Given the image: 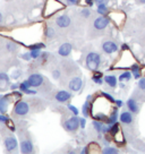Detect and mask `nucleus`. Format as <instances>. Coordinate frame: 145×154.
<instances>
[{"instance_id":"obj_1","label":"nucleus","mask_w":145,"mask_h":154,"mask_svg":"<svg viewBox=\"0 0 145 154\" xmlns=\"http://www.w3.org/2000/svg\"><path fill=\"white\" fill-rule=\"evenodd\" d=\"M85 63H86V67L90 70L97 72V69L99 68L100 63H101V57L97 52H90L86 56V61Z\"/></svg>"},{"instance_id":"obj_2","label":"nucleus","mask_w":145,"mask_h":154,"mask_svg":"<svg viewBox=\"0 0 145 154\" xmlns=\"http://www.w3.org/2000/svg\"><path fill=\"white\" fill-rule=\"evenodd\" d=\"M45 8H49V10H44L45 16H48V15H53L58 9H63V6L61 5V2H59L58 0H48Z\"/></svg>"},{"instance_id":"obj_3","label":"nucleus","mask_w":145,"mask_h":154,"mask_svg":"<svg viewBox=\"0 0 145 154\" xmlns=\"http://www.w3.org/2000/svg\"><path fill=\"white\" fill-rule=\"evenodd\" d=\"M29 104L24 101H20L18 103H16V106H15V109H14V112L16 113L17 116H25L27 112H29Z\"/></svg>"},{"instance_id":"obj_4","label":"nucleus","mask_w":145,"mask_h":154,"mask_svg":"<svg viewBox=\"0 0 145 154\" xmlns=\"http://www.w3.org/2000/svg\"><path fill=\"white\" fill-rule=\"evenodd\" d=\"M79 119L78 117H72L65 122V128L69 131H75L79 127Z\"/></svg>"},{"instance_id":"obj_5","label":"nucleus","mask_w":145,"mask_h":154,"mask_svg":"<svg viewBox=\"0 0 145 154\" xmlns=\"http://www.w3.org/2000/svg\"><path fill=\"white\" fill-rule=\"evenodd\" d=\"M109 23H110V19L108 18V17H106V16H100V17L95 18L93 25H94V27L97 29H104L109 25Z\"/></svg>"},{"instance_id":"obj_6","label":"nucleus","mask_w":145,"mask_h":154,"mask_svg":"<svg viewBox=\"0 0 145 154\" xmlns=\"http://www.w3.org/2000/svg\"><path fill=\"white\" fill-rule=\"evenodd\" d=\"M29 82L32 87H39L43 83V76L40 74H32L29 77Z\"/></svg>"},{"instance_id":"obj_7","label":"nucleus","mask_w":145,"mask_h":154,"mask_svg":"<svg viewBox=\"0 0 145 154\" xmlns=\"http://www.w3.org/2000/svg\"><path fill=\"white\" fill-rule=\"evenodd\" d=\"M17 140L13 137V136H9L5 140V147L8 152H13L15 149H17Z\"/></svg>"},{"instance_id":"obj_8","label":"nucleus","mask_w":145,"mask_h":154,"mask_svg":"<svg viewBox=\"0 0 145 154\" xmlns=\"http://www.w3.org/2000/svg\"><path fill=\"white\" fill-rule=\"evenodd\" d=\"M102 50L106 53L110 54V53L116 52L117 50H118V45L115 42H112V41H106V42L102 44Z\"/></svg>"},{"instance_id":"obj_9","label":"nucleus","mask_w":145,"mask_h":154,"mask_svg":"<svg viewBox=\"0 0 145 154\" xmlns=\"http://www.w3.org/2000/svg\"><path fill=\"white\" fill-rule=\"evenodd\" d=\"M82 85H83V82L79 77H75V78H72V81L69 82V88L74 92L79 91L82 88Z\"/></svg>"},{"instance_id":"obj_10","label":"nucleus","mask_w":145,"mask_h":154,"mask_svg":"<svg viewBox=\"0 0 145 154\" xmlns=\"http://www.w3.org/2000/svg\"><path fill=\"white\" fill-rule=\"evenodd\" d=\"M56 24L58 25L59 27H61V29L68 27V26L70 25V18L68 17L67 15H63V16H59L58 18L56 19Z\"/></svg>"},{"instance_id":"obj_11","label":"nucleus","mask_w":145,"mask_h":154,"mask_svg":"<svg viewBox=\"0 0 145 154\" xmlns=\"http://www.w3.org/2000/svg\"><path fill=\"white\" fill-rule=\"evenodd\" d=\"M20 152L22 153H32L33 152V144L29 140H22L20 143Z\"/></svg>"},{"instance_id":"obj_12","label":"nucleus","mask_w":145,"mask_h":154,"mask_svg":"<svg viewBox=\"0 0 145 154\" xmlns=\"http://www.w3.org/2000/svg\"><path fill=\"white\" fill-rule=\"evenodd\" d=\"M72 44L63 43L60 45V48H59V50H58V53L60 56H63V57H67V56H69L70 52H72Z\"/></svg>"},{"instance_id":"obj_13","label":"nucleus","mask_w":145,"mask_h":154,"mask_svg":"<svg viewBox=\"0 0 145 154\" xmlns=\"http://www.w3.org/2000/svg\"><path fill=\"white\" fill-rule=\"evenodd\" d=\"M72 97V94L67 91H59L56 94V100L59 102H66Z\"/></svg>"},{"instance_id":"obj_14","label":"nucleus","mask_w":145,"mask_h":154,"mask_svg":"<svg viewBox=\"0 0 145 154\" xmlns=\"http://www.w3.org/2000/svg\"><path fill=\"white\" fill-rule=\"evenodd\" d=\"M120 121L122 122V124H126V125L131 124V121H133V116H131V112H128V111H124V112H121Z\"/></svg>"},{"instance_id":"obj_15","label":"nucleus","mask_w":145,"mask_h":154,"mask_svg":"<svg viewBox=\"0 0 145 154\" xmlns=\"http://www.w3.org/2000/svg\"><path fill=\"white\" fill-rule=\"evenodd\" d=\"M8 106H9V97L8 96H2L0 99V111L2 113H5L8 109Z\"/></svg>"},{"instance_id":"obj_16","label":"nucleus","mask_w":145,"mask_h":154,"mask_svg":"<svg viewBox=\"0 0 145 154\" xmlns=\"http://www.w3.org/2000/svg\"><path fill=\"white\" fill-rule=\"evenodd\" d=\"M127 106H128V109L131 111V112H134V113H137L138 112V106H137V103L134 99H129L128 101H127Z\"/></svg>"},{"instance_id":"obj_17","label":"nucleus","mask_w":145,"mask_h":154,"mask_svg":"<svg viewBox=\"0 0 145 154\" xmlns=\"http://www.w3.org/2000/svg\"><path fill=\"white\" fill-rule=\"evenodd\" d=\"M104 82H106L109 86L115 87L117 85V78H116V76H113V75H106V76H104Z\"/></svg>"},{"instance_id":"obj_18","label":"nucleus","mask_w":145,"mask_h":154,"mask_svg":"<svg viewBox=\"0 0 145 154\" xmlns=\"http://www.w3.org/2000/svg\"><path fill=\"white\" fill-rule=\"evenodd\" d=\"M117 116H118V112H117V110L115 109V110L111 112L110 117L106 120V122L108 124V125H112V124H115V122L117 121Z\"/></svg>"},{"instance_id":"obj_19","label":"nucleus","mask_w":145,"mask_h":154,"mask_svg":"<svg viewBox=\"0 0 145 154\" xmlns=\"http://www.w3.org/2000/svg\"><path fill=\"white\" fill-rule=\"evenodd\" d=\"M140 67L138 65H133V66H131V72L134 74V77H135V78H140V77L142 74H140Z\"/></svg>"},{"instance_id":"obj_20","label":"nucleus","mask_w":145,"mask_h":154,"mask_svg":"<svg viewBox=\"0 0 145 154\" xmlns=\"http://www.w3.org/2000/svg\"><path fill=\"white\" fill-rule=\"evenodd\" d=\"M97 13L100 15H106L108 13V7L106 4H99L97 5Z\"/></svg>"},{"instance_id":"obj_21","label":"nucleus","mask_w":145,"mask_h":154,"mask_svg":"<svg viewBox=\"0 0 145 154\" xmlns=\"http://www.w3.org/2000/svg\"><path fill=\"white\" fill-rule=\"evenodd\" d=\"M131 78V72H125L119 76V81H120V82H124V81H129Z\"/></svg>"},{"instance_id":"obj_22","label":"nucleus","mask_w":145,"mask_h":154,"mask_svg":"<svg viewBox=\"0 0 145 154\" xmlns=\"http://www.w3.org/2000/svg\"><path fill=\"white\" fill-rule=\"evenodd\" d=\"M102 75L101 72H95L94 74V76L92 77V81L93 82H95L97 84H102Z\"/></svg>"},{"instance_id":"obj_23","label":"nucleus","mask_w":145,"mask_h":154,"mask_svg":"<svg viewBox=\"0 0 145 154\" xmlns=\"http://www.w3.org/2000/svg\"><path fill=\"white\" fill-rule=\"evenodd\" d=\"M18 87H20V90L22 92H25L26 90H29V87H32V86H31V84H29V79H27V81H25V82L22 83V84H20V85Z\"/></svg>"},{"instance_id":"obj_24","label":"nucleus","mask_w":145,"mask_h":154,"mask_svg":"<svg viewBox=\"0 0 145 154\" xmlns=\"http://www.w3.org/2000/svg\"><path fill=\"white\" fill-rule=\"evenodd\" d=\"M83 115L84 117H87L90 115V102H85V104L83 106Z\"/></svg>"},{"instance_id":"obj_25","label":"nucleus","mask_w":145,"mask_h":154,"mask_svg":"<svg viewBox=\"0 0 145 154\" xmlns=\"http://www.w3.org/2000/svg\"><path fill=\"white\" fill-rule=\"evenodd\" d=\"M103 153L104 154H116L118 153V149H113V147H106L103 149Z\"/></svg>"},{"instance_id":"obj_26","label":"nucleus","mask_w":145,"mask_h":154,"mask_svg":"<svg viewBox=\"0 0 145 154\" xmlns=\"http://www.w3.org/2000/svg\"><path fill=\"white\" fill-rule=\"evenodd\" d=\"M45 34H47L48 38H52L53 35H54V31H53L52 27H47V29H45Z\"/></svg>"},{"instance_id":"obj_27","label":"nucleus","mask_w":145,"mask_h":154,"mask_svg":"<svg viewBox=\"0 0 145 154\" xmlns=\"http://www.w3.org/2000/svg\"><path fill=\"white\" fill-rule=\"evenodd\" d=\"M0 81H2V82H8L9 81V77L7 74L5 72H0Z\"/></svg>"},{"instance_id":"obj_28","label":"nucleus","mask_w":145,"mask_h":154,"mask_svg":"<svg viewBox=\"0 0 145 154\" xmlns=\"http://www.w3.org/2000/svg\"><path fill=\"white\" fill-rule=\"evenodd\" d=\"M31 56H32V59L39 58L40 57V50H32V51H31Z\"/></svg>"},{"instance_id":"obj_29","label":"nucleus","mask_w":145,"mask_h":154,"mask_svg":"<svg viewBox=\"0 0 145 154\" xmlns=\"http://www.w3.org/2000/svg\"><path fill=\"white\" fill-rule=\"evenodd\" d=\"M41 48H44L43 43H38V44H33V45H31V49H32V50H40Z\"/></svg>"},{"instance_id":"obj_30","label":"nucleus","mask_w":145,"mask_h":154,"mask_svg":"<svg viewBox=\"0 0 145 154\" xmlns=\"http://www.w3.org/2000/svg\"><path fill=\"white\" fill-rule=\"evenodd\" d=\"M93 126L95 127V129H97V131H101L102 130V125L99 122V121H95V120L93 121Z\"/></svg>"},{"instance_id":"obj_31","label":"nucleus","mask_w":145,"mask_h":154,"mask_svg":"<svg viewBox=\"0 0 145 154\" xmlns=\"http://www.w3.org/2000/svg\"><path fill=\"white\" fill-rule=\"evenodd\" d=\"M82 15L84 17H90L91 16V10L84 8V9H82Z\"/></svg>"},{"instance_id":"obj_32","label":"nucleus","mask_w":145,"mask_h":154,"mask_svg":"<svg viewBox=\"0 0 145 154\" xmlns=\"http://www.w3.org/2000/svg\"><path fill=\"white\" fill-rule=\"evenodd\" d=\"M68 109L72 111V113L75 116H77L78 115V109L76 108V106H68Z\"/></svg>"},{"instance_id":"obj_33","label":"nucleus","mask_w":145,"mask_h":154,"mask_svg":"<svg viewBox=\"0 0 145 154\" xmlns=\"http://www.w3.org/2000/svg\"><path fill=\"white\" fill-rule=\"evenodd\" d=\"M138 86L140 90H145V78H140L138 82Z\"/></svg>"},{"instance_id":"obj_34","label":"nucleus","mask_w":145,"mask_h":154,"mask_svg":"<svg viewBox=\"0 0 145 154\" xmlns=\"http://www.w3.org/2000/svg\"><path fill=\"white\" fill-rule=\"evenodd\" d=\"M22 58H23L24 60H29V59L32 58V56H31V52H29V53H24V54H22Z\"/></svg>"},{"instance_id":"obj_35","label":"nucleus","mask_w":145,"mask_h":154,"mask_svg":"<svg viewBox=\"0 0 145 154\" xmlns=\"http://www.w3.org/2000/svg\"><path fill=\"white\" fill-rule=\"evenodd\" d=\"M9 120L7 117H5V116H0V121L1 122H7V121Z\"/></svg>"},{"instance_id":"obj_36","label":"nucleus","mask_w":145,"mask_h":154,"mask_svg":"<svg viewBox=\"0 0 145 154\" xmlns=\"http://www.w3.org/2000/svg\"><path fill=\"white\" fill-rule=\"evenodd\" d=\"M68 2V5H76L78 2V0H66Z\"/></svg>"},{"instance_id":"obj_37","label":"nucleus","mask_w":145,"mask_h":154,"mask_svg":"<svg viewBox=\"0 0 145 154\" xmlns=\"http://www.w3.org/2000/svg\"><path fill=\"white\" fill-rule=\"evenodd\" d=\"M59 76H60V72H59V70H54V72H53V77H54V78H58Z\"/></svg>"},{"instance_id":"obj_38","label":"nucleus","mask_w":145,"mask_h":154,"mask_svg":"<svg viewBox=\"0 0 145 154\" xmlns=\"http://www.w3.org/2000/svg\"><path fill=\"white\" fill-rule=\"evenodd\" d=\"M79 125L82 128H84L85 127V119H79Z\"/></svg>"},{"instance_id":"obj_39","label":"nucleus","mask_w":145,"mask_h":154,"mask_svg":"<svg viewBox=\"0 0 145 154\" xmlns=\"http://www.w3.org/2000/svg\"><path fill=\"white\" fill-rule=\"evenodd\" d=\"M7 124H8V126H9V128H10V129H11V130H15V126L13 125L11 122H10V120L7 121Z\"/></svg>"},{"instance_id":"obj_40","label":"nucleus","mask_w":145,"mask_h":154,"mask_svg":"<svg viewBox=\"0 0 145 154\" xmlns=\"http://www.w3.org/2000/svg\"><path fill=\"white\" fill-rule=\"evenodd\" d=\"M108 0H95L97 4H106Z\"/></svg>"},{"instance_id":"obj_41","label":"nucleus","mask_w":145,"mask_h":154,"mask_svg":"<svg viewBox=\"0 0 145 154\" xmlns=\"http://www.w3.org/2000/svg\"><path fill=\"white\" fill-rule=\"evenodd\" d=\"M25 93H27V94H35V93H36V92L35 91H31V90H26V91H25Z\"/></svg>"},{"instance_id":"obj_42","label":"nucleus","mask_w":145,"mask_h":154,"mask_svg":"<svg viewBox=\"0 0 145 154\" xmlns=\"http://www.w3.org/2000/svg\"><path fill=\"white\" fill-rule=\"evenodd\" d=\"M85 2H86L88 6H92L93 5V0H85Z\"/></svg>"},{"instance_id":"obj_43","label":"nucleus","mask_w":145,"mask_h":154,"mask_svg":"<svg viewBox=\"0 0 145 154\" xmlns=\"http://www.w3.org/2000/svg\"><path fill=\"white\" fill-rule=\"evenodd\" d=\"M116 103H117V106H122V102L119 101V100H118V101H116Z\"/></svg>"},{"instance_id":"obj_44","label":"nucleus","mask_w":145,"mask_h":154,"mask_svg":"<svg viewBox=\"0 0 145 154\" xmlns=\"http://www.w3.org/2000/svg\"><path fill=\"white\" fill-rule=\"evenodd\" d=\"M15 88H17V85H16V84L11 85V90H15Z\"/></svg>"},{"instance_id":"obj_45","label":"nucleus","mask_w":145,"mask_h":154,"mask_svg":"<svg viewBox=\"0 0 145 154\" xmlns=\"http://www.w3.org/2000/svg\"><path fill=\"white\" fill-rule=\"evenodd\" d=\"M122 49H124V50H127V49H128V47H127L126 44H124V45H122Z\"/></svg>"},{"instance_id":"obj_46","label":"nucleus","mask_w":145,"mask_h":154,"mask_svg":"<svg viewBox=\"0 0 145 154\" xmlns=\"http://www.w3.org/2000/svg\"><path fill=\"white\" fill-rule=\"evenodd\" d=\"M140 2H142V4H145V0H140Z\"/></svg>"},{"instance_id":"obj_47","label":"nucleus","mask_w":145,"mask_h":154,"mask_svg":"<svg viewBox=\"0 0 145 154\" xmlns=\"http://www.w3.org/2000/svg\"><path fill=\"white\" fill-rule=\"evenodd\" d=\"M1 19H2V16H1V14H0V23H1Z\"/></svg>"},{"instance_id":"obj_48","label":"nucleus","mask_w":145,"mask_h":154,"mask_svg":"<svg viewBox=\"0 0 145 154\" xmlns=\"http://www.w3.org/2000/svg\"><path fill=\"white\" fill-rule=\"evenodd\" d=\"M1 97H2V96H0V99H1Z\"/></svg>"},{"instance_id":"obj_49","label":"nucleus","mask_w":145,"mask_h":154,"mask_svg":"<svg viewBox=\"0 0 145 154\" xmlns=\"http://www.w3.org/2000/svg\"><path fill=\"white\" fill-rule=\"evenodd\" d=\"M0 112H1V111H0Z\"/></svg>"}]
</instances>
